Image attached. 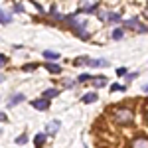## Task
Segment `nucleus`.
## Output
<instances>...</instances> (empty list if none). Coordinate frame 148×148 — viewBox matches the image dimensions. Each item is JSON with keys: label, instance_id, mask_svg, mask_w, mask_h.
<instances>
[{"label": "nucleus", "instance_id": "f257e3e1", "mask_svg": "<svg viewBox=\"0 0 148 148\" xmlns=\"http://www.w3.org/2000/svg\"><path fill=\"white\" fill-rule=\"evenodd\" d=\"M113 119H114V123H119V125H130L134 121V113L128 107H114Z\"/></svg>", "mask_w": 148, "mask_h": 148}, {"label": "nucleus", "instance_id": "f03ea898", "mask_svg": "<svg viewBox=\"0 0 148 148\" xmlns=\"http://www.w3.org/2000/svg\"><path fill=\"white\" fill-rule=\"evenodd\" d=\"M125 26H126V28H132V30H136V32H148V26H144V24L136 22V20H126Z\"/></svg>", "mask_w": 148, "mask_h": 148}, {"label": "nucleus", "instance_id": "7ed1b4c3", "mask_svg": "<svg viewBox=\"0 0 148 148\" xmlns=\"http://www.w3.org/2000/svg\"><path fill=\"white\" fill-rule=\"evenodd\" d=\"M130 148H148V136H136L132 140Z\"/></svg>", "mask_w": 148, "mask_h": 148}, {"label": "nucleus", "instance_id": "20e7f679", "mask_svg": "<svg viewBox=\"0 0 148 148\" xmlns=\"http://www.w3.org/2000/svg\"><path fill=\"white\" fill-rule=\"evenodd\" d=\"M32 107L38 109V111H46L47 107H49V101L47 99H36V101H32Z\"/></svg>", "mask_w": 148, "mask_h": 148}, {"label": "nucleus", "instance_id": "39448f33", "mask_svg": "<svg viewBox=\"0 0 148 148\" xmlns=\"http://www.w3.org/2000/svg\"><path fill=\"white\" fill-rule=\"evenodd\" d=\"M99 8V2H83L81 4V12H95Z\"/></svg>", "mask_w": 148, "mask_h": 148}, {"label": "nucleus", "instance_id": "423d86ee", "mask_svg": "<svg viewBox=\"0 0 148 148\" xmlns=\"http://www.w3.org/2000/svg\"><path fill=\"white\" fill-rule=\"evenodd\" d=\"M22 101H26V95H22V93H16L10 101H8V109H10V107H16L18 103H22Z\"/></svg>", "mask_w": 148, "mask_h": 148}, {"label": "nucleus", "instance_id": "0eeeda50", "mask_svg": "<svg viewBox=\"0 0 148 148\" xmlns=\"http://www.w3.org/2000/svg\"><path fill=\"white\" fill-rule=\"evenodd\" d=\"M10 22H12V14L0 8V24H10Z\"/></svg>", "mask_w": 148, "mask_h": 148}, {"label": "nucleus", "instance_id": "6e6552de", "mask_svg": "<svg viewBox=\"0 0 148 148\" xmlns=\"http://www.w3.org/2000/svg\"><path fill=\"white\" fill-rule=\"evenodd\" d=\"M44 142H46V134L38 132V134L34 136V144H36V148H42V146H44Z\"/></svg>", "mask_w": 148, "mask_h": 148}, {"label": "nucleus", "instance_id": "1a4fd4ad", "mask_svg": "<svg viewBox=\"0 0 148 148\" xmlns=\"http://www.w3.org/2000/svg\"><path fill=\"white\" fill-rule=\"evenodd\" d=\"M46 69L49 73H61V67H59L57 63H46Z\"/></svg>", "mask_w": 148, "mask_h": 148}, {"label": "nucleus", "instance_id": "9d476101", "mask_svg": "<svg viewBox=\"0 0 148 148\" xmlns=\"http://www.w3.org/2000/svg\"><path fill=\"white\" fill-rule=\"evenodd\" d=\"M57 95H59L57 89H47V91H44V99L49 101V99H53V97H57Z\"/></svg>", "mask_w": 148, "mask_h": 148}, {"label": "nucleus", "instance_id": "9b49d317", "mask_svg": "<svg viewBox=\"0 0 148 148\" xmlns=\"http://www.w3.org/2000/svg\"><path fill=\"white\" fill-rule=\"evenodd\" d=\"M97 101V93H87L83 95V103H95Z\"/></svg>", "mask_w": 148, "mask_h": 148}, {"label": "nucleus", "instance_id": "f8f14e48", "mask_svg": "<svg viewBox=\"0 0 148 148\" xmlns=\"http://www.w3.org/2000/svg\"><path fill=\"white\" fill-rule=\"evenodd\" d=\"M89 65H93V67H103V65H107V61L105 59H89Z\"/></svg>", "mask_w": 148, "mask_h": 148}, {"label": "nucleus", "instance_id": "ddd939ff", "mask_svg": "<svg viewBox=\"0 0 148 148\" xmlns=\"http://www.w3.org/2000/svg\"><path fill=\"white\" fill-rule=\"evenodd\" d=\"M44 57L46 59H59V53L57 51H44Z\"/></svg>", "mask_w": 148, "mask_h": 148}, {"label": "nucleus", "instance_id": "4468645a", "mask_svg": "<svg viewBox=\"0 0 148 148\" xmlns=\"http://www.w3.org/2000/svg\"><path fill=\"white\" fill-rule=\"evenodd\" d=\"M123 36H125V30H123V28H116L113 32V40H121Z\"/></svg>", "mask_w": 148, "mask_h": 148}, {"label": "nucleus", "instance_id": "2eb2a0df", "mask_svg": "<svg viewBox=\"0 0 148 148\" xmlns=\"http://www.w3.org/2000/svg\"><path fill=\"white\" fill-rule=\"evenodd\" d=\"M105 83H107L105 77H95V79H93V85H95V87H103Z\"/></svg>", "mask_w": 148, "mask_h": 148}, {"label": "nucleus", "instance_id": "dca6fc26", "mask_svg": "<svg viewBox=\"0 0 148 148\" xmlns=\"http://www.w3.org/2000/svg\"><path fill=\"white\" fill-rule=\"evenodd\" d=\"M57 128H59V123H57V121H51V123L47 125V130H49V132H56Z\"/></svg>", "mask_w": 148, "mask_h": 148}, {"label": "nucleus", "instance_id": "f3484780", "mask_svg": "<svg viewBox=\"0 0 148 148\" xmlns=\"http://www.w3.org/2000/svg\"><path fill=\"white\" fill-rule=\"evenodd\" d=\"M26 140H28V134H26V132H24V134H20V136L16 138V144H24V142H26Z\"/></svg>", "mask_w": 148, "mask_h": 148}, {"label": "nucleus", "instance_id": "a211bd4d", "mask_svg": "<svg viewBox=\"0 0 148 148\" xmlns=\"http://www.w3.org/2000/svg\"><path fill=\"white\" fill-rule=\"evenodd\" d=\"M81 63H89V57H77L75 59V65H81Z\"/></svg>", "mask_w": 148, "mask_h": 148}, {"label": "nucleus", "instance_id": "6ab92c4d", "mask_svg": "<svg viewBox=\"0 0 148 148\" xmlns=\"http://www.w3.org/2000/svg\"><path fill=\"white\" fill-rule=\"evenodd\" d=\"M36 67H38V65H36V63H28V65H24V71H32V69H36Z\"/></svg>", "mask_w": 148, "mask_h": 148}, {"label": "nucleus", "instance_id": "aec40b11", "mask_svg": "<svg viewBox=\"0 0 148 148\" xmlns=\"http://www.w3.org/2000/svg\"><path fill=\"white\" fill-rule=\"evenodd\" d=\"M119 89H121V91H125V87H121V85H116V83L111 85V91H119Z\"/></svg>", "mask_w": 148, "mask_h": 148}, {"label": "nucleus", "instance_id": "412c9836", "mask_svg": "<svg viewBox=\"0 0 148 148\" xmlns=\"http://www.w3.org/2000/svg\"><path fill=\"white\" fill-rule=\"evenodd\" d=\"M109 16H111V12H101V20H103V22L109 20Z\"/></svg>", "mask_w": 148, "mask_h": 148}, {"label": "nucleus", "instance_id": "4be33fe9", "mask_svg": "<svg viewBox=\"0 0 148 148\" xmlns=\"http://www.w3.org/2000/svg\"><path fill=\"white\" fill-rule=\"evenodd\" d=\"M109 20H113V22H121V16H119V14H111Z\"/></svg>", "mask_w": 148, "mask_h": 148}, {"label": "nucleus", "instance_id": "5701e85b", "mask_svg": "<svg viewBox=\"0 0 148 148\" xmlns=\"http://www.w3.org/2000/svg\"><path fill=\"white\" fill-rule=\"evenodd\" d=\"M116 75H119V77H121V75H126V69L125 67H119V69H116Z\"/></svg>", "mask_w": 148, "mask_h": 148}, {"label": "nucleus", "instance_id": "b1692460", "mask_svg": "<svg viewBox=\"0 0 148 148\" xmlns=\"http://www.w3.org/2000/svg\"><path fill=\"white\" fill-rule=\"evenodd\" d=\"M87 79H91V77H89L87 73H83V75H79V79H77V81H87Z\"/></svg>", "mask_w": 148, "mask_h": 148}, {"label": "nucleus", "instance_id": "393cba45", "mask_svg": "<svg viewBox=\"0 0 148 148\" xmlns=\"http://www.w3.org/2000/svg\"><path fill=\"white\" fill-rule=\"evenodd\" d=\"M6 65V56H0V67Z\"/></svg>", "mask_w": 148, "mask_h": 148}, {"label": "nucleus", "instance_id": "a878e982", "mask_svg": "<svg viewBox=\"0 0 148 148\" xmlns=\"http://www.w3.org/2000/svg\"><path fill=\"white\" fill-rule=\"evenodd\" d=\"M146 119H148V109H146Z\"/></svg>", "mask_w": 148, "mask_h": 148}, {"label": "nucleus", "instance_id": "bb28decb", "mask_svg": "<svg viewBox=\"0 0 148 148\" xmlns=\"http://www.w3.org/2000/svg\"><path fill=\"white\" fill-rule=\"evenodd\" d=\"M0 83H2V75H0Z\"/></svg>", "mask_w": 148, "mask_h": 148}]
</instances>
